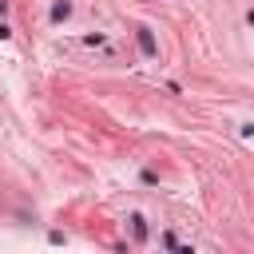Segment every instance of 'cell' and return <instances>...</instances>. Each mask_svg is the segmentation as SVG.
<instances>
[{"label": "cell", "instance_id": "1", "mask_svg": "<svg viewBox=\"0 0 254 254\" xmlns=\"http://www.w3.org/2000/svg\"><path fill=\"white\" fill-rule=\"evenodd\" d=\"M135 40H139V52H143L147 60H155V56H159V44H155L151 28H139V32H135Z\"/></svg>", "mask_w": 254, "mask_h": 254}, {"label": "cell", "instance_id": "2", "mask_svg": "<svg viewBox=\"0 0 254 254\" xmlns=\"http://www.w3.org/2000/svg\"><path fill=\"white\" fill-rule=\"evenodd\" d=\"M67 16H71V4H67V0H60V4L52 8V20H67Z\"/></svg>", "mask_w": 254, "mask_h": 254}, {"label": "cell", "instance_id": "3", "mask_svg": "<svg viewBox=\"0 0 254 254\" xmlns=\"http://www.w3.org/2000/svg\"><path fill=\"white\" fill-rule=\"evenodd\" d=\"M131 230H135V238H147V226H143V218H139V214L131 218Z\"/></svg>", "mask_w": 254, "mask_h": 254}, {"label": "cell", "instance_id": "4", "mask_svg": "<svg viewBox=\"0 0 254 254\" xmlns=\"http://www.w3.org/2000/svg\"><path fill=\"white\" fill-rule=\"evenodd\" d=\"M8 36H12V32H8V24H0V40H8Z\"/></svg>", "mask_w": 254, "mask_h": 254}]
</instances>
